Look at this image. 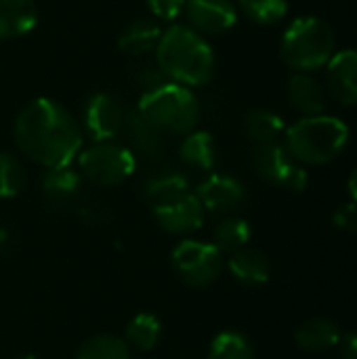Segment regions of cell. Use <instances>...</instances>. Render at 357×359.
Here are the masks:
<instances>
[{
	"mask_svg": "<svg viewBox=\"0 0 357 359\" xmlns=\"http://www.w3.org/2000/svg\"><path fill=\"white\" fill-rule=\"evenodd\" d=\"M13 137L19 151L46 170L69 166L84 141L76 118L48 97H38L21 107L15 118Z\"/></svg>",
	"mask_w": 357,
	"mask_h": 359,
	"instance_id": "1",
	"label": "cell"
},
{
	"mask_svg": "<svg viewBox=\"0 0 357 359\" xmlns=\"http://www.w3.org/2000/svg\"><path fill=\"white\" fill-rule=\"evenodd\" d=\"M156 63L170 82L204 86L215 76V53L206 38L189 25H170L156 46Z\"/></svg>",
	"mask_w": 357,
	"mask_h": 359,
	"instance_id": "2",
	"label": "cell"
},
{
	"mask_svg": "<svg viewBox=\"0 0 357 359\" xmlns=\"http://www.w3.org/2000/svg\"><path fill=\"white\" fill-rule=\"evenodd\" d=\"M349 141V128L332 116H309L286 130V149L301 164H326L335 160Z\"/></svg>",
	"mask_w": 357,
	"mask_h": 359,
	"instance_id": "3",
	"label": "cell"
},
{
	"mask_svg": "<svg viewBox=\"0 0 357 359\" xmlns=\"http://www.w3.org/2000/svg\"><path fill=\"white\" fill-rule=\"evenodd\" d=\"M137 114L164 135H187L200 120V101L191 88L168 82L141 95Z\"/></svg>",
	"mask_w": 357,
	"mask_h": 359,
	"instance_id": "4",
	"label": "cell"
},
{
	"mask_svg": "<svg viewBox=\"0 0 357 359\" xmlns=\"http://www.w3.org/2000/svg\"><path fill=\"white\" fill-rule=\"evenodd\" d=\"M280 53L292 69L303 74L320 69L335 55V34L326 21L318 17H301L284 32Z\"/></svg>",
	"mask_w": 357,
	"mask_h": 359,
	"instance_id": "5",
	"label": "cell"
},
{
	"mask_svg": "<svg viewBox=\"0 0 357 359\" xmlns=\"http://www.w3.org/2000/svg\"><path fill=\"white\" fill-rule=\"evenodd\" d=\"M78 166L86 181L99 187H116L133 177L137 158L126 145L114 141H93V145L80 149Z\"/></svg>",
	"mask_w": 357,
	"mask_h": 359,
	"instance_id": "6",
	"label": "cell"
},
{
	"mask_svg": "<svg viewBox=\"0 0 357 359\" xmlns=\"http://www.w3.org/2000/svg\"><path fill=\"white\" fill-rule=\"evenodd\" d=\"M175 273L191 288H206L221 276L223 252L210 242L181 240L170 255Z\"/></svg>",
	"mask_w": 357,
	"mask_h": 359,
	"instance_id": "7",
	"label": "cell"
},
{
	"mask_svg": "<svg viewBox=\"0 0 357 359\" xmlns=\"http://www.w3.org/2000/svg\"><path fill=\"white\" fill-rule=\"evenodd\" d=\"M126 109L112 93H95L84 105V128L93 141H114L126 124Z\"/></svg>",
	"mask_w": 357,
	"mask_h": 359,
	"instance_id": "8",
	"label": "cell"
},
{
	"mask_svg": "<svg viewBox=\"0 0 357 359\" xmlns=\"http://www.w3.org/2000/svg\"><path fill=\"white\" fill-rule=\"evenodd\" d=\"M196 198L200 200L202 208L213 215H231L244 204L246 189L238 179L213 172L196 187Z\"/></svg>",
	"mask_w": 357,
	"mask_h": 359,
	"instance_id": "9",
	"label": "cell"
},
{
	"mask_svg": "<svg viewBox=\"0 0 357 359\" xmlns=\"http://www.w3.org/2000/svg\"><path fill=\"white\" fill-rule=\"evenodd\" d=\"M204 208L196 194H183L154 208L158 225L170 236H189L204 225Z\"/></svg>",
	"mask_w": 357,
	"mask_h": 359,
	"instance_id": "10",
	"label": "cell"
},
{
	"mask_svg": "<svg viewBox=\"0 0 357 359\" xmlns=\"http://www.w3.org/2000/svg\"><path fill=\"white\" fill-rule=\"evenodd\" d=\"M187 25L198 34H223L238 21V6L231 0H187L183 8Z\"/></svg>",
	"mask_w": 357,
	"mask_h": 359,
	"instance_id": "11",
	"label": "cell"
},
{
	"mask_svg": "<svg viewBox=\"0 0 357 359\" xmlns=\"http://www.w3.org/2000/svg\"><path fill=\"white\" fill-rule=\"evenodd\" d=\"M326 80L330 95L343 105L357 103V50H341L326 63Z\"/></svg>",
	"mask_w": 357,
	"mask_h": 359,
	"instance_id": "12",
	"label": "cell"
},
{
	"mask_svg": "<svg viewBox=\"0 0 357 359\" xmlns=\"http://www.w3.org/2000/svg\"><path fill=\"white\" fill-rule=\"evenodd\" d=\"M128 139V149L135 154V158H145L149 162H156L164 158L166 154V135L160 133L156 126H151L145 118H141L137 111L126 116L124 130Z\"/></svg>",
	"mask_w": 357,
	"mask_h": 359,
	"instance_id": "13",
	"label": "cell"
},
{
	"mask_svg": "<svg viewBox=\"0 0 357 359\" xmlns=\"http://www.w3.org/2000/svg\"><path fill=\"white\" fill-rule=\"evenodd\" d=\"M295 164H297V160L288 154L286 145H282L278 141L261 143L252 151V166H255L257 175L271 185L282 187L284 179L288 177V172L292 170Z\"/></svg>",
	"mask_w": 357,
	"mask_h": 359,
	"instance_id": "14",
	"label": "cell"
},
{
	"mask_svg": "<svg viewBox=\"0 0 357 359\" xmlns=\"http://www.w3.org/2000/svg\"><path fill=\"white\" fill-rule=\"evenodd\" d=\"M38 23L34 0H0V40L29 34Z\"/></svg>",
	"mask_w": 357,
	"mask_h": 359,
	"instance_id": "15",
	"label": "cell"
},
{
	"mask_svg": "<svg viewBox=\"0 0 357 359\" xmlns=\"http://www.w3.org/2000/svg\"><path fill=\"white\" fill-rule=\"evenodd\" d=\"M229 273L244 286H263L271 276L269 259L257 248H242L229 257Z\"/></svg>",
	"mask_w": 357,
	"mask_h": 359,
	"instance_id": "16",
	"label": "cell"
},
{
	"mask_svg": "<svg viewBox=\"0 0 357 359\" xmlns=\"http://www.w3.org/2000/svg\"><path fill=\"white\" fill-rule=\"evenodd\" d=\"M179 158L194 170H213L217 164V143L206 130H191L179 145Z\"/></svg>",
	"mask_w": 357,
	"mask_h": 359,
	"instance_id": "17",
	"label": "cell"
},
{
	"mask_svg": "<svg viewBox=\"0 0 357 359\" xmlns=\"http://www.w3.org/2000/svg\"><path fill=\"white\" fill-rule=\"evenodd\" d=\"M162 32L164 29L154 19H137L122 29L118 44L126 55L141 57V55L156 50V46L162 38Z\"/></svg>",
	"mask_w": 357,
	"mask_h": 359,
	"instance_id": "18",
	"label": "cell"
},
{
	"mask_svg": "<svg viewBox=\"0 0 357 359\" xmlns=\"http://www.w3.org/2000/svg\"><path fill=\"white\" fill-rule=\"evenodd\" d=\"M189 191V179L179 170H160L151 175L143 185V196L151 208L166 204Z\"/></svg>",
	"mask_w": 357,
	"mask_h": 359,
	"instance_id": "19",
	"label": "cell"
},
{
	"mask_svg": "<svg viewBox=\"0 0 357 359\" xmlns=\"http://www.w3.org/2000/svg\"><path fill=\"white\" fill-rule=\"evenodd\" d=\"M288 99L297 111H301L305 118L320 116L326 105V97L322 86L307 74H297L288 82Z\"/></svg>",
	"mask_w": 357,
	"mask_h": 359,
	"instance_id": "20",
	"label": "cell"
},
{
	"mask_svg": "<svg viewBox=\"0 0 357 359\" xmlns=\"http://www.w3.org/2000/svg\"><path fill=\"white\" fill-rule=\"evenodd\" d=\"M80 185H82L80 172H76L69 166L46 170L42 177V183H40L42 196L46 198V202H50L55 206L72 202L80 194Z\"/></svg>",
	"mask_w": 357,
	"mask_h": 359,
	"instance_id": "21",
	"label": "cell"
},
{
	"mask_svg": "<svg viewBox=\"0 0 357 359\" xmlns=\"http://www.w3.org/2000/svg\"><path fill=\"white\" fill-rule=\"evenodd\" d=\"M295 341L305 351H326L341 343V332L335 322L316 318L299 326Z\"/></svg>",
	"mask_w": 357,
	"mask_h": 359,
	"instance_id": "22",
	"label": "cell"
},
{
	"mask_svg": "<svg viewBox=\"0 0 357 359\" xmlns=\"http://www.w3.org/2000/svg\"><path fill=\"white\" fill-rule=\"evenodd\" d=\"M162 339V322L154 313H137L124 332L128 347L137 351H151Z\"/></svg>",
	"mask_w": 357,
	"mask_h": 359,
	"instance_id": "23",
	"label": "cell"
},
{
	"mask_svg": "<svg viewBox=\"0 0 357 359\" xmlns=\"http://www.w3.org/2000/svg\"><path fill=\"white\" fill-rule=\"evenodd\" d=\"M250 236H252V231H250L248 221H244L240 217H227V219H223L215 227L213 242L210 244L217 246L221 252L234 255V252H238V250H242V248L248 246Z\"/></svg>",
	"mask_w": 357,
	"mask_h": 359,
	"instance_id": "24",
	"label": "cell"
},
{
	"mask_svg": "<svg viewBox=\"0 0 357 359\" xmlns=\"http://www.w3.org/2000/svg\"><path fill=\"white\" fill-rule=\"evenodd\" d=\"M76 359H133L124 339L114 334H95L76 351Z\"/></svg>",
	"mask_w": 357,
	"mask_h": 359,
	"instance_id": "25",
	"label": "cell"
},
{
	"mask_svg": "<svg viewBox=\"0 0 357 359\" xmlns=\"http://www.w3.org/2000/svg\"><path fill=\"white\" fill-rule=\"evenodd\" d=\"M244 133L257 145L271 143L284 133V122L269 109H252L244 116Z\"/></svg>",
	"mask_w": 357,
	"mask_h": 359,
	"instance_id": "26",
	"label": "cell"
},
{
	"mask_svg": "<svg viewBox=\"0 0 357 359\" xmlns=\"http://www.w3.org/2000/svg\"><path fill=\"white\" fill-rule=\"evenodd\" d=\"M208 359H255V349L244 334L225 330L213 339Z\"/></svg>",
	"mask_w": 357,
	"mask_h": 359,
	"instance_id": "27",
	"label": "cell"
},
{
	"mask_svg": "<svg viewBox=\"0 0 357 359\" xmlns=\"http://www.w3.org/2000/svg\"><path fill=\"white\" fill-rule=\"evenodd\" d=\"M240 11L259 25H271L286 17L288 0H238Z\"/></svg>",
	"mask_w": 357,
	"mask_h": 359,
	"instance_id": "28",
	"label": "cell"
},
{
	"mask_svg": "<svg viewBox=\"0 0 357 359\" xmlns=\"http://www.w3.org/2000/svg\"><path fill=\"white\" fill-rule=\"evenodd\" d=\"M25 187V168L13 156L2 151L0 154V198L11 200L17 198Z\"/></svg>",
	"mask_w": 357,
	"mask_h": 359,
	"instance_id": "29",
	"label": "cell"
},
{
	"mask_svg": "<svg viewBox=\"0 0 357 359\" xmlns=\"http://www.w3.org/2000/svg\"><path fill=\"white\" fill-rule=\"evenodd\" d=\"M168 82H170L168 76L160 69L158 63H143L141 67H137L135 84L141 88V95L151 93V90H158L160 86H164Z\"/></svg>",
	"mask_w": 357,
	"mask_h": 359,
	"instance_id": "30",
	"label": "cell"
},
{
	"mask_svg": "<svg viewBox=\"0 0 357 359\" xmlns=\"http://www.w3.org/2000/svg\"><path fill=\"white\" fill-rule=\"evenodd\" d=\"M185 2H187V0H147V6H149V11H151L158 19H162V21H173V19H177V17L183 13Z\"/></svg>",
	"mask_w": 357,
	"mask_h": 359,
	"instance_id": "31",
	"label": "cell"
},
{
	"mask_svg": "<svg viewBox=\"0 0 357 359\" xmlns=\"http://www.w3.org/2000/svg\"><path fill=\"white\" fill-rule=\"evenodd\" d=\"M332 221L341 231L347 233H356L357 231V204L356 202H347L341 204L335 212H332Z\"/></svg>",
	"mask_w": 357,
	"mask_h": 359,
	"instance_id": "32",
	"label": "cell"
},
{
	"mask_svg": "<svg viewBox=\"0 0 357 359\" xmlns=\"http://www.w3.org/2000/svg\"><path fill=\"white\" fill-rule=\"evenodd\" d=\"M282 187H286V189H290V191H303L305 187H307V170L303 168V166H299V162L292 166V170L288 172V177L284 179V183H282Z\"/></svg>",
	"mask_w": 357,
	"mask_h": 359,
	"instance_id": "33",
	"label": "cell"
},
{
	"mask_svg": "<svg viewBox=\"0 0 357 359\" xmlns=\"http://www.w3.org/2000/svg\"><path fill=\"white\" fill-rule=\"evenodd\" d=\"M341 349H343V358L345 359H357V332H351L349 337L343 339Z\"/></svg>",
	"mask_w": 357,
	"mask_h": 359,
	"instance_id": "34",
	"label": "cell"
},
{
	"mask_svg": "<svg viewBox=\"0 0 357 359\" xmlns=\"http://www.w3.org/2000/svg\"><path fill=\"white\" fill-rule=\"evenodd\" d=\"M347 187H349V194H351V198H353V202L357 204V168L351 172V177H349V183H347Z\"/></svg>",
	"mask_w": 357,
	"mask_h": 359,
	"instance_id": "35",
	"label": "cell"
},
{
	"mask_svg": "<svg viewBox=\"0 0 357 359\" xmlns=\"http://www.w3.org/2000/svg\"><path fill=\"white\" fill-rule=\"evenodd\" d=\"M15 359H36L34 355H21V358H15Z\"/></svg>",
	"mask_w": 357,
	"mask_h": 359,
	"instance_id": "36",
	"label": "cell"
}]
</instances>
